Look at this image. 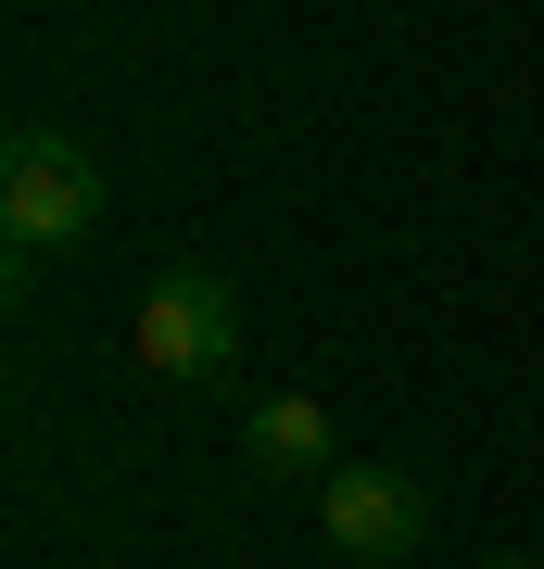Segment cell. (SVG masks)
I'll return each instance as SVG.
<instances>
[{
    "instance_id": "cell-1",
    "label": "cell",
    "mask_w": 544,
    "mask_h": 569,
    "mask_svg": "<svg viewBox=\"0 0 544 569\" xmlns=\"http://www.w3.org/2000/svg\"><path fill=\"white\" fill-rule=\"evenodd\" d=\"M101 228V164L63 140V127H13V152H0V241H13V291H26V266L63 253V241H89Z\"/></svg>"
},
{
    "instance_id": "cell-4",
    "label": "cell",
    "mask_w": 544,
    "mask_h": 569,
    "mask_svg": "<svg viewBox=\"0 0 544 569\" xmlns=\"http://www.w3.org/2000/svg\"><path fill=\"white\" fill-rule=\"evenodd\" d=\"M241 456H254V481H329V406L317 392H266L241 418Z\"/></svg>"
},
{
    "instance_id": "cell-2",
    "label": "cell",
    "mask_w": 544,
    "mask_h": 569,
    "mask_svg": "<svg viewBox=\"0 0 544 569\" xmlns=\"http://www.w3.org/2000/svg\"><path fill=\"white\" fill-rule=\"evenodd\" d=\"M140 367L152 380H228L241 367V291L216 279V266H165V279L140 291Z\"/></svg>"
},
{
    "instance_id": "cell-3",
    "label": "cell",
    "mask_w": 544,
    "mask_h": 569,
    "mask_svg": "<svg viewBox=\"0 0 544 569\" xmlns=\"http://www.w3.org/2000/svg\"><path fill=\"white\" fill-rule=\"evenodd\" d=\"M317 519H329L343 557H418L431 493L405 481V468H329V481H317Z\"/></svg>"
},
{
    "instance_id": "cell-5",
    "label": "cell",
    "mask_w": 544,
    "mask_h": 569,
    "mask_svg": "<svg viewBox=\"0 0 544 569\" xmlns=\"http://www.w3.org/2000/svg\"><path fill=\"white\" fill-rule=\"evenodd\" d=\"M494 569H532V557H494Z\"/></svg>"
}]
</instances>
